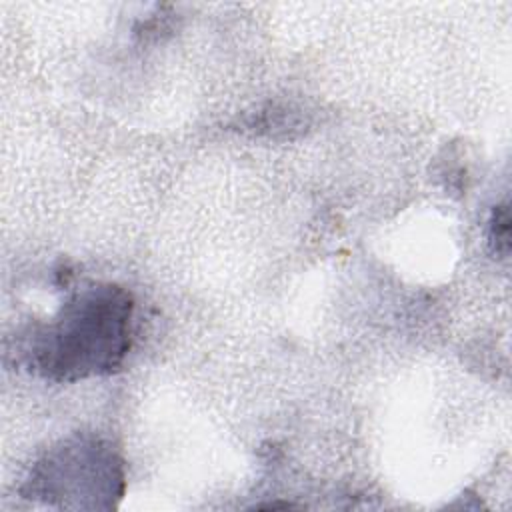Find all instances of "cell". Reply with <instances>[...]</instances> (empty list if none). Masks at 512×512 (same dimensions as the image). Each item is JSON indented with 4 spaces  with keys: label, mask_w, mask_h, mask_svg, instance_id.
I'll list each match as a JSON object with an SVG mask.
<instances>
[{
    "label": "cell",
    "mask_w": 512,
    "mask_h": 512,
    "mask_svg": "<svg viewBox=\"0 0 512 512\" xmlns=\"http://www.w3.org/2000/svg\"><path fill=\"white\" fill-rule=\"evenodd\" d=\"M132 316L134 302L124 288L92 284L16 336L12 354L28 372L52 382L106 376L130 350Z\"/></svg>",
    "instance_id": "1"
},
{
    "label": "cell",
    "mask_w": 512,
    "mask_h": 512,
    "mask_svg": "<svg viewBox=\"0 0 512 512\" xmlns=\"http://www.w3.org/2000/svg\"><path fill=\"white\" fill-rule=\"evenodd\" d=\"M122 492V460L96 436H72L50 448L22 486L26 498L62 508H110Z\"/></svg>",
    "instance_id": "2"
}]
</instances>
